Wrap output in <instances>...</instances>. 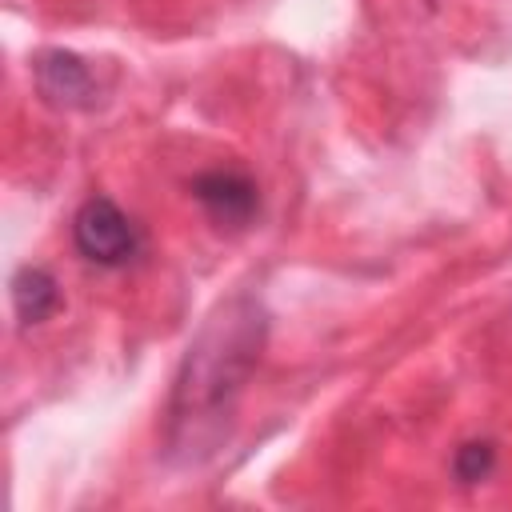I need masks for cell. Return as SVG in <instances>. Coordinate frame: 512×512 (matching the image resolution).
Returning <instances> with one entry per match:
<instances>
[{"instance_id": "6", "label": "cell", "mask_w": 512, "mask_h": 512, "mask_svg": "<svg viewBox=\"0 0 512 512\" xmlns=\"http://www.w3.org/2000/svg\"><path fill=\"white\" fill-rule=\"evenodd\" d=\"M492 472H496V444L492 440H464L452 452V476H456V484L472 488V484H484Z\"/></svg>"}, {"instance_id": "4", "label": "cell", "mask_w": 512, "mask_h": 512, "mask_svg": "<svg viewBox=\"0 0 512 512\" xmlns=\"http://www.w3.org/2000/svg\"><path fill=\"white\" fill-rule=\"evenodd\" d=\"M36 88L56 108H92L96 104V76L92 68L64 48H48L36 56Z\"/></svg>"}, {"instance_id": "3", "label": "cell", "mask_w": 512, "mask_h": 512, "mask_svg": "<svg viewBox=\"0 0 512 512\" xmlns=\"http://www.w3.org/2000/svg\"><path fill=\"white\" fill-rule=\"evenodd\" d=\"M188 192L216 228L240 232L260 216V188L236 168H208L188 184Z\"/></svg>"}, {"instance_id": "1", "label": "cell", "mask_w": 512, "mask_h": 512, "mask_svg": "<svg viewBox=\"0 0 512 512\" xmlns=\"http://www.w3.org/2000/svg\"><path fill=\"white\" fill-rule=\"evenodd\" d=\"M264 336L268 316L260 300L244 292L204 320L200 336L184 352L168 400V448L176 456L196 460L200 452H212V444L220 440V424L228 420L236 396L260 364Z\"/></svg>"}, {"instance_id": "2", "label": "cell", "mask_w": 512, "mask_h": 512, "mask_svg": "<svg viewBox=\"0 0 512 512\" xmlns=\"http://www.w3.org/2000/svg\"><path fill=\"white\" fill-rule=\"evenodd\" d=\"M72 244L96 268H128L144 252V232L112 196H88L72 216Z\"/></svg>"}, {"instance_id": "5", "label": "cell", "mask_w": 512, "mask_h": 512, "mask_svg": "<svg viewBox=\"0 0 512 512\" xmlns=\"http://www.w3.org/2000/svg\"><path fill=\"white\" fill-rule=\"evenodd\" d=\"M12 312L20 320V328H36L44 320H52L60 312V284L48 268L40 264H24L12 276Z\"/></svg>"}]
</instances>
